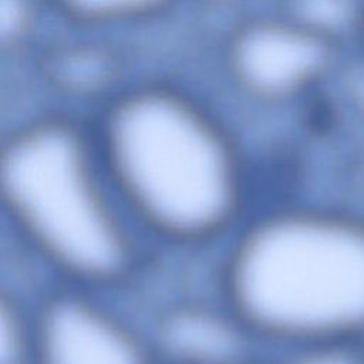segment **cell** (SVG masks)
Here are the masks:
<instances>
[{"mask_svg":"<svg viewBox=\"0 0 364 364\" xmlns=\"http://www.w3.org/2000/svg\"><path fill=\"white\" fill-rule=\"evenodd\" d=\"M127 210L152 246L199 252L225 243L250 212L252 182L228 131L162 87L118 97L94 136Z\"/></svg>","mask_w":364,"mask_h":364,"instance_id":"1","label":"cell"},{"mask_svg":"<svg viewBox=\"0 0 364 364\" xmlns=\"http://www.w3.org/2000/svg\"><path fill=\"white\" fill-rule=\"evenodd\" d=\"M0 209L54 283L108 293L151 262L154 246L114 188L95 138L67 119H33L3 138Z\"/></svg>","mask_w":364,"mask_h":364,"instance_id":"2","label":"cell"},{"mask_svg":"<svg viewBox=\"0 0 364 364\" xmlns=\"http://www.w3.org/2000/svg\"><path fill=\"white\" fill-rule=\"evenodd\" d=\"M216 280L266 347L364 340V218L300 203L250 213L225 242Z\"/></svg>","mask_w":364,"mask_h":364,"instance_id":"3","label":"cell"},{"mask_svg":"<svg viewBox=\"0 0 364 364\" xmlns=\"http://www.w3.org/2000/svg\"><path fill=\"white\" fill-rule=\"evenodd\" d=\"M102 291L54 283L34 300V364H159L146 328Z\"/></svg>","mask_w":364,"mask_h":364,"instance_id":"4","label":"cell"},{"mask_svg":"<svg viewBox=\"0 0 364 364\" xmlns=\"http://www.w3.org/2000/svg\"><path fill=\"white\" fill-rule=\"evenodd\" d=\"M338 44L287 16L249 20L226 47L237 88L256 101L284 102L318 84L333 68Z\"/></svg>","mask_w":364,"mask_h":364,"instance_id":"5","label":"cell"},{"mask_svg":"<svg viewBox=\"0 0 364 364\" xmlns=\"http://www.w3.org/2000/svg\"><path fill=\"white\" fill-rule=\"evenodd\" d=\"M159 364H262L264 343L220 297L172 299L146 327Z\"/></svg>","mask_w":364,"mask_h":364,"instance_id":"6","label":"cell"},{"mask_svg":"<svg viewBox=\"0 0 364 364\" xmlns=\"http://www.w3.org/2000/svg\"><path fill=\"white\" fill-rule=\"evenodd\" d=\"M115 57L101 46L67 44L55 48L47 57L46 75L57 88L77 95L104 90L114 78Z\"/></svg>","mask_w":364,"mask_h":364,"instance_id":"7","label":"cell"},{"mask_svg":"<svg viewBox=\"0 0 364 364\" xmlns=\"http://www.w3.org/2000/svg\"><path fill=\"white\" fill-rule=\"evenodd\" d=\"M284 16L340 44L358 31L361 1L357 0H284Z\"/></svg>","mask_w":364,"mask_h":364,"instance_id":"8","label":"cell"},{"mask_svg":"<svg viewBox=\"0 0 364 364\" xmlns=\"http://www.w3.org/2000/svg\"><path fill=\"white\" fill-rule=\"evenodd\" d=\"M34 301H26L13 289H1L0 364H34Z\"/></svg>","mask_w":364,"mask_h":364,"instance_id":"9","label":"cell"},{"mask_svg":"<svg viewBox=\"0 0 364 364\" xmlns=\"http://www.w3.org/2000/svg\"><path fill=\"white\" fill-rule=\"evenodd\" d=\"M65 17L82 24H111L152 17L173 0H51Z\"/></svg>","mask_w":364,"mask_h":364,"instance_id":"10","label":"cell"},{"mask_svg":"<svg viewBox=\"0 0 364 364\" xmlns=\"http://www.w3.org/2000/svg\"><path fill=\"white\" fill-rule=\"evenodd\" d=\"M274 348L269 364H364L363 338H318Z\"/></svg>","mask_w":364,"mask_h":364,"instance_id":"11","label":"cell"},{"mask_svg":"<svg viewBox=\"0 0 364 364\" xmlns=\"http://www.w3.org/2000/svg\"><path fill=\"white\" fill-rule=\"evenodd\" d=\"M36 23L33 0H0V44L4 50L18 48Z\"/></svg>","mask_w":364,"mask_h":364,"instance_id":"12","label":"cell"},{"mask_svg":"<svg viewBox=\"0 0 364 364\" xmlns=\"http://www.w3.org/2000/svg\"><path fill=\"white\" fill-rule=\"evenodd\" d=\"M357 37L360 38L363 48H364V0L361 1V14H360V23H358V31Z\"/></svg>","mask_w":364,"mask_h":364,"instance_id":"13","label":"cell"},{"mask_svg":"<svg viewBox=\"0 0 364 364\" xmlns=\"http://www.w3.org/2000/svg\"><path fill=\"white\" fill-rule=\"evenodd\" d=\"M206 3H210V4H216V6H225V4H229V3H233L236 0H203Z\"/></svg>","mask_w":364,"mask_h":364,"instance_id":"14","label":"cell"}]
</instances>
